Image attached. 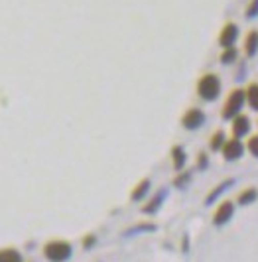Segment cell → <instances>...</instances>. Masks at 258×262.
<instances>
[{
	"mask_svg": "<svg viewBox=\"0 0 258 262\" xmlns=\"http://www.w3.org/2000/svg\"><path fill=\"white\" fill-rule=\"evenodd\" d=\"M197 95L207 101V103H213L217 101V97L221 95V79L215 73H205L201 75L197 81Z\"/></svg>",
	"mask_w": 258,
	"mask_h": 262,
	"instance_id": "6da1fadb",
	"label": "cell"
},
{
	"mask_svg": "<svg viewBox=\"0 0 258 262\" xmlns=\"http://www.w3.org/2000/svg\"><path fill=\"white\" fill-rule=\"evenodd\" d=\"M246 103V97H245V89H232L229 93V97H227V101H225V105H223V111H221V117L225 118V120H232L234 117H239L241 115V111H243V106Z\"/></svg>",
	"mask_w": 258,
	"mask_h": 262,
	"instance_id": "7a4b0ae2",
	"label": "cell"
},
{
	"mask_svg": "<svg viewBox=\"0 0 258 262\" xmlns=\"http://www.w3.org/2000/svg\"><path fill=\"white\" fill-rule=\"evenodd\" d=\"M44 254L46 258L52 262H63L69 258L71 254V247L65 243V241H53V243H48L46 249H44Z\"/></svg>",
	"mask_w": 258,
	"mask_h": 262,
	"instance_id": "3957f363",
	"label": "cell"
},
{
	"mask_svg": "<svg viewBox=\"0 0 258 262\" xmlns=\"http://www.w3.org/2000/svg\"><path fill=\"white\" fill-rule=\"evenodd\" d=\"M239 34H241L239 24H236V22H227V24L223 26V30L219 32L217 43H219L223 50L234 48V43H236V39H239Z\"/></svg>",
	"mask_w": 258,
	"mask_h": 262,
	"instance_id": "277c9868",
	"label": "cell"
},
{
	"mask_svg": "<svg viewBox=\"0 0 258 262\" xmlns=\"http://www.w3.org/2000/svg\"><path fill=\"white\" fill-rule=\"evenodd\" d=\"M203 122H205V113H203L201 108H189V111L181 117V126H183L185 130H197V128L203 126Z\"/></svg>",
	"mask_w": 258,
	"mask_h": 262,
	"instance_id": "5b68a950",
	"label": "cell"
},
{
	"mask_svg": "<svg viewBox=\"0 0 258 262\" xmlns=\"http://www.w3.org/2000/svg\"><path fill=\"white\" fill-rule=\"evenodd\" d=\"M223 158L227 160V162H234V160H239V158H243L245 154V146L243 142L239 140V138H229L225 146H223Z\"/></svg>",
	"mask_w": 258,
	"mask_h": 262,
	"instance_id": "8992f818",
	"label": "cell"
},
{
	"mask_svg": "<svg viewBox=\"0 0 258 262\" xmlns=\"http://www.w3.org/2000/svg\"><path fill=\"white\" fill-rule=\"evenodd\" d=\"M250 126H252V122H250V118L246 117V115H239V117H234L231 120V132H232V138H245L248 136V132H250Z\"/></svg>",
	"mask_w": 258,
	"mask_h": 262,
	"instance_id": "52a82bcc",
	"label": "cell"
},
{
	"mask_svg": "<svg viewBox=\"0 0 258 262\" xmlns=\"http://www.w3.org/2000/svg\"><path fill=\"white\" fill-rule=\"evenodd\" d=\"M234 215V205L232 201H223L217 211H215V217H213V223L215 225H225L231 221V217Z\"/></svg>",
	"mask_w": 258,
	"mask_h": 262,
	"instance_id": "ba28073f",
	"label": "cell"
},
{
	"mask_svg": "<svg viewBox=\"0 0 258 262\" xmlns=\"http://www.w3.org/2000/svg\"><path fill=\"white\" fill-rule=\"evenodd\" d=\"M245 55L246 57H254L258 53V30H248L245 36Z\"/></svg>",
	"mask_w": 258,
	"mask_h": 262,
	"instance_id": "9c48e42d",
	"label": "cell"
},
{
	"mask_svg": "<svg viewBox=\"0 0 258 262\" xmlns=\"http://www.w3.org/2000/svg\"><path fill=\"white\" fill-rule=\"evenodd\" d=\"M245 97L248 106L258 113V83H248V87L245 89Z\"/></svg>",
	"mask_w": 258,
	"mask_h": 262,
	"instance_id": "30bf717a",
	"label": "cell"
},
{
	"mask_svg": "<svg viewBox=\"0 0 258 262\" xmlns=\"http://www.w3.org/2000/svg\"><path fill=\"white\" fill-rule=\"evenodd\" d=\"M185 152H183V148L181 146H174L171 148V162H174V168L176 170H183V166H185Z\"/></svg>",
	"mask_w": 258,
	"mask_h": 262,
	"instance_id": "8fae6325",
	"label": "cell"
},
{
	"mask_svg": "<svg viewBox=\"0 0 258 262\" xmlns=\"http://www.w3.org/2000/svg\"><path fill=\"white\" fill-rule=\"evenodd\" d=\"M225 142H227V138H225V132H223V130H215L213 134H211L209 148H211V150H223Z\"/></svg>",
	"mask_w": 258,
	"mask_h": 262,
	"instance_id": "7c38bea8",
	"label": "cell"
},
{
	"mask_svg": "<svg viewBox=\"0 0 258 262\" xmlns=\"http://www.w3.org/2000/svg\"><path fill=\"white\" fill-rule=\"evenodd\" d=\"M236 57H239V50L236 48H229V50H223L219 61L223 66H231V63L236 61Z\"/></svg>",
	"mask_w": 258,
	"mask_h": 262,
	"instance_id": "4fadbf2b",
	"label": "cell"
},
{
	"mask_svg": "<svg viewBox=\"0 0 258 262\" xmlns=\"http://www.w3.org/2000/svg\"><path fill=\"white\" fill-rule=\"evenodd\" d=\"M0 262H22V256L18 254V250L2 249L0 250Z\"/></svg>",
	"mask_w": 258,
	"mask_h": 262,
	"instance_id": "5bb4252c",
	"label": "cell"
},
{
	"mask_svg": "<svg viewBox=\"0 0 258 262\" xmlns=\"http://www.w3.org/2000/svg\"><path fill=\"white\" fill-rule=\"evenodd\" d=\"M256 197H258V191L254 187H246L245 191H241V195L236 197V199H239L241 205H246V203H252Z\"/></svg>",
	"mask_w": 258,
	"mask_h": 262,
	"instance_id": "9a60e30c",
	"label": "cell"
},
{
	"mask_svg": "<svg viewBox=\"0 0 258 262\" xmlns=\"http://www.w3.org/2000/svg\"><path fill=\"white\" fill-rule=\"evenodd\" d=\"M246 20H256L258 18V0H248L245 6Z\"/></svg>",
	"mask_w": 258,
	"mask_h": 262,
	"instance_id": "2e32d148",
	"label": "cell"
},
{
	"mask_svg": "<svg viewBox=\"0 0 258 262\" xmlns=\"http://www.w3.org/2000/svg\"><path fill=\"white\" fill-rule=\"evenodd\" d=\"M231 184H232V180H227V182H223V184H221L219 187H215V189H213V191L209 193V197H207V203H211V201H213L215 197H219L221 193H223V191H225V189H227V187H229Z\"/></svg>",
	"mask_w": 258,
	"mask_h": 262,
	"instance_id": "e0dca14e",
	"label": "cell"
},
{
	"mask_svg": "<svg viewBox=\"0 0 258 262\" xmlns=\"http://www.w3.org/2000/svg\"><path fill=\"white\" fill-rule=\"evenodd\" d=\"M150 189V180H144V182H140V185L132 191V199H140V197H144V193Z\"/></svg>",
	"mask_w": 258,
	"mask_h": 262,
	"instance_id": "ac0fdd59",
	"label": "cell"
},
{
	"mask_svg": "<svg viewBox=\"0 0 258 262\" xmlns=\"http://www.w3.org/2000/svg\"><path fill=\"white\" fill-rule=\"evenodd\" d=\"M246 148H248V152H250L252 156L258 158V134H252V136L248 138V142H246Z\"/></svg>",
	"mask_w": 258,
	"mask_h": 262,
	"instance_id": "d6986e66",
	"label": "cell"
},
{
	"mask_svg": "<svg viewBox=\"0 0 258 262\" xmlns=\"http://www.w3.org/2000/svg\"><path fill=\"white\" fill-rule=\"evenodd\" d=\"M197 162H199V168H201V170H205V168H207V156H205V154H199Z\"/></svg>",
	"mask_w": 258,
	"mask_h": 262,
	"instance_id": "ffe728a7",
	"label": "cell"
},
{
	"mask_svg": "<svg viewBox=\"0 0 258 262\" xmlns=\"http://www.w3.org/2000/svg\"><path fill=\"white\" fill-rule=\"evenodd\" d=\"M183 182H189V173H183L181 178H178V180H176V184H178V185H183Z\"/></svg>",
	"mask_w": 258,
	"mask_h": 262,
	"instance_id": "44dd1931",
	"label": "cell"
}]
</instances>
